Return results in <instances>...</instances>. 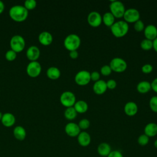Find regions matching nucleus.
Instances as JSON below:
<instances>
[{
    "label": "nucleus",
    "mask_w": 157,
    "mask_h": 157,
    "mask_svg": "<svg viewBox=\"0 0 157 157\" xmlns=\"http://www.w3.org/2000/svg\"><path fill=\"white\" fill-rule=\"evenodd\" d=\"M149 139H150V137H148L145 134H141L138 137L137 143L139 144V145H140L141 146H145L148 144Z\"/></svg>",
    "instance_id": "c85d7f7f"
},
{
    "label": "nucleus",
    "mask_w": 157,
    "mask_h": 157,
    "mask_svg": "<svg viewBox=\"0 0 157 157\" xmlns=\"http://www.w3.org/2000/svg\"><path fill=\"white\" fill-rule=\"evenodd\" d=\"M110 12L115 18H123L126 9L124 4L119 1H113L109 6Z\"/></svg>",
    "instance_id": "20e7f679"
},
{
    "label": "nucleus",
    "mask_w": 157,
    "mask_h": 157,
    "mask_svg": "<svg viewBox=\"0 0 157 157\" xmlns=\"http://www.w3.org/2000/svg\"><path fill=\"white\" fill-rule=\"evenodd\" d=\"M2 117V112H0V121L1 120Z\"/></svg>",
    "instance_id": "a18cd8bd"
},
{
    "label": "nucleus",
    "mask_w": 157,
    "mask_h": 157,
    "mask_svg": "<svg viewBox=\"0 0 157 157\" xmlns=\"http://www.w3.org/2000/svg\"><path fill=\"white\" fill-rule=\"evenodd\" d=\"M154 147L157 149V139L154 142Z\"/></svg>",
    "instance_id": "c03bdc74"
},
{
    "label": "nucleus",
    "mask_w": 157,
    "mask_h": 157,
    "mask_svg": "<svg viewBox=\"0 0 157 157\" xmlns=\"http://www.w3.org/2000/svg\"><path fill=\"white\" fill-rule=\"evenodd\" d=\"M69 56L71 59H77L78 56V53L77 50H73V51L69 52Z\"/></svg>",
    "instance_id": "a19ab883"
},
{
    "label": "nucleus",
    "mask_w": 157,
    "mask_h": 157,
    "mask_svg": "<svg viewBox=\"0 0 157 157\" xmlns=\"http://www.w3.org/2000/svg\"><path fill=\"white\" fill-rule=\"evenodd\" d=\"M40 52L39 48L36 45H31L28 48L26 52V57L31 61H37L39 58Z\"/></svg>",
    "instance_id": "ddd939ff"
},
{
    "label": "nucleus",
    "mask_w": 157,
    "mask_h": 157,
    "mask_svg": "<svg viewBox=\"0 0 157 157\" xmlns=\"http://www.w3.org/2000/svg\"><path fill=\"white\" fill-rule=\"evenodd\" d=\"M91 80L94 81V82L100 80V74L98 71H93L90 73Z\"/></svg>",
    "instance_id": "4c0bfd02"
},
{
    "label": "nucleus",
    "mask_w": 157,
    "mask_h": 157,
    "mask_svg": "<svg viewBox=\"0 0 157 157\" xmlns=\"http://www.w3.org/2000/svg\"><path fill=\"white\" fill-rule=\"evenodd\" d=\"M4 8H5L4 3L3 2V1H2L1 0H0V14L4 11Z\"/></svg>",
    "instance_id": "37998d69"
},
{
    "label": "nucleus",
    "mask_w": 157,
    "mask_h": 157,
    "mask_svg": "<svg viewBox=\"0 0 157 157\" xmlns=\"http://www.w3.org/2000/svg\"><path fill=\"white\" fill-rule=\"evenodd\" d=\"M91 141V138L89 133L86 131H81L77 136L78 144L83 147L88 146Z\"/></svg>",
    "instance_id": "2eb2a0df"
},
{
    "label": "nucleus",
    "mask_w": 157,
    "mask_h": 157,
    "mask_svg": "<svg viewBox=\"0 0 157 157\" xmlns=\"http://www.w3.org/2000/svg\"><path fill=\"white\" fill-rule=\"evenodd\" d=\"M17 57V53L12 50V49H10L7 50L5 54V58L7 61H12L15 59Z\"/></svg>",
    "instance_id": "473e14b6"
},
{
    "label": "nucleus",
    "mask_w": 157,
    "mask_h": 157,
    "mask_svg": "<svg viewBox=\"0 0 157 157\" xmlns=\"http://www.w3.org/2000/svg\"><path fill=\"white\" fill-rule=\"evenodd\" d=\"M101 74L104 76H109L112 74V69L109 65H104L101 67Z\"/></svg>",
    "instance_id": "f704fd0d"
},
{
    "label": "nucleus",
    "mask_w": 157,
    "mask_h": 157,
    "mask_svg": "<svg viewBox=\"0 0 157 157\" xmlns=\"http://www.w3.org/2000/svg\"><path fill=\"white\" fill-rule=\"evenodd\" d=\"M73 107L77 113H84L88 110V105L86 101L83 100H79L75 102Z\"/></svg>",
    "instance_id": "5701e85b"
},
{
    "label": "nucleus",
    "mask_w": 157,
    "mask_h": 157,
    "mask_svg": "<svg viewBox=\"0 0 157 157\" xmlns=\"http://www.w3.org/2000/svg\"><path fill=\"white\" fill-rule=\"evenodd\" d=\"M38 40L42 45H49L53 42V36L48 31H42L39 34Z\"/></svg>",
    "instance_id": "a211bd4d"
},
{
    "label": "nucleus",
    "mask_w": 157,
    "mask_h": 157,
    "mask_svg": "<svg viewBox=\"0 0 157 157\" xmlns=\"http://www.w3.org/2000/svg\"><path fill=\"white\" fill-rule=\"evenodd\" d=\"M59 101L61 104L66 107H73L76 102V97L74 93L70 91H66L61 93L59 98Z\"/></svg>",
    "instance_id": "0eeeda50"
},
{
    "label": "nucleus",
    "mask_w": 157,
    "mask_h": 157,
    "mask_svg": "<svg viewBox=\"0 0 157 157\" xmlns=\"http://www.w3.org/2000/svg\"><path fill=\"white\" fill-rule=\"evenodd\" d=\"M2 124L6 127H11L15 123V115L10 112H6L2 114L1 118Z\"/></svg>",
    "instance_id": "6ab92c4d"
},
{
    "label": "nucleus",
    "mask_w": 157,
    "mask_h": 157,
    "mask_svg": "<svg viewBox=\"0 0 157 157\" xmlns=\"http://www.w3.org/2000/svg\"><path fill=\"white\" fill-rule=\"evenodd\" d=\"M149 106L153 112L157 113V96H153L150 98L149 101Z\"/></svg>",
    "instance_id": "c756f323"
},
{
    "label": "nucleus",
    "mask_w": 157,
    "mask_h": 157,
    "mask_svg": "<svg viewBox=\"0 0 157 157\" xmlns=\"http://www.w3.org/2000/svg\"><path fill=\"white\" fill-rule=\"evenodd\" d=\"M140 45L143 50L148 51L153 48V41L147 39H144L141 41Z\"/></svg>",
    "instance_id": "cd10ccee"
},
{
    "label": "nucleus",
    "mask_w": 157,
    "mask_h": 157,
    "mask_svg": "<svg viewBox=\"0 0 157 157\" xmlns=\"http://www.w3.org/2000/svg\"><path fill=\"white\" fill-rule=\"evenodd\" d=\"M42 67L37 61H30L26 66V73L31 77H36L40 74Z\"/></svg>",
    "instance_id": "9d476101"
},
{
    "label": "nucleus",
    "mask_w": 157,
    "mask_h": 157,
    "mask_svg": "<svg viewBox=\"0 0 157 157\" xmlns=\"http://www.w3.org/2000/svg\"><path fill=\"white\" fill-rule=\"evenodd\" d=\"M140 12L138 10L134 8H129L126 9L123 17V18H124V21H126L127 23H134L135 22L140 20Z\"/></svg>",
    "instance_id": "1a4fd4ad"
},
{
    "label": "nucleus",
    "mask_w": 157,
    "mask_h": 157,
    "mask_svg": "<svg viewBox=\"0 0 157 157\" xmlns=\"http://www.w3.org/2000/svg\"><path fill=\"white\" fill-rule=\"evenodd\" d=\"M110 31L113 36L121 38L125 36L129 31V25L124 20L115 21L110 27Z\"/></svg>",
    "instance_id": "f03ea898"
},
{
    "label": "nucleus",
    "mask_w": 157,
    "mask_h": 157,
    "mask_svg": "<svg viewBox=\"0 0 157 157\" xmlns=\"http://www.w3.org/2000/svg\"><path fill=\"white\" fill-rule=\"evenodd\" d=\"M25 7L29 11L34 9L37 6V2L36 0H26L24 2Z\"/></svg>",
    "instance_id": "7c9ffc66"
},
{
    "label": "nucleus",
    "mask_w": 157,
    "mask_h": 157,
    "mask_svg": "<svg viewBox=\"0 0 157 157\" xmlns=\"http://www.w3.org/2000/svg\"><path fill=\"white\" fill-rule=\"evenodd\" d=\"M153 67L152 65H151L150 64H145L143 65L141 68L142 72L145 74L151 73L153 71Z\"/></svg>",
    "instance_id": "c9c22d12"
},
{
    "label": "nucleus",
    "mask_w": 157,
    "mask_h": 157,
    "mask_svg": "<svg viewBox=\"0 0 157 157\" xmlns=\"http://www.w3.org/2000/svg\"><path fill=\"white\" fill-rule=\"evenodd\" d=\"M46 74L47 77L52 80H56L61 75L60 70L55 66H51L47 69Z\"/></svg>",
    "instance_id": "393cba45"
},
{
    "label": "nucleus",
    "mask_w": 157,
    "mask_h": 157,
    "mask_svg": "<svg viewBox=\"0 0 157 157\" xmlns=\"http://www.w3.org/2000/svg\"><path fill=\"white\" fill-rule=\"evenodd\" d=\"M115 18L110 12H105L102 16V23L107 27L110 28L115 22Z\"/></svg>",
    "instance_id": "a878e982"
},
{
    "label": "nucleus",
    "mask_w": 157,
    "mask_h": 157,
    "mask_svg": "<svg viewBox=\"0 0 157 157\" xmlns=\"http://www.w3.org/2000/svg\"><path fill=\"white\" fill-rule=\"evenodd\" d=\"M151 90L157 93V77L155 78L151 82Z\"/></svg>",
    "instance_id": "ea45409f"
},
{
    "label": "nucleus",
    "mask_w": 157,
    "mask_h": 157,
    "mask_svg": "<svg viewBox=\"0 0 157 157\" xmlns=\"http://www.w3.org/2000/svg\"><path fill=\"white\" fill-rule=\"evenodd\" d=\"M87 22L88 25L93 28L99 27L102 23L101 15L96 11L89 13L87 17Z\"/></svg>",
    "instance_id": "9b49d317"
},
{
    "label": "nucleus",
    "mask_w": 157,
    "mask_h": 157,
    "mask_svg": "<svg viewBox=\"0 0 157 157\" xmlns=\"http://www.w3.org/2000/svg\"><path fill=\"white\" fill-rule=\"evenodd\" d=\"M78 125L80 129L86 130L90 127V121L86 118H83V119H82L81 120L79 121Z\"/></svg>",
    "instance_id": "2f4dec72"
},
{
    "label": "nucleus",
    "mask_w": 157,
    "mask_h": 157,
    "mask_svg": "<svg viewBox=\"0 0 157 157\" xmlns=\"http://www.w3.org/2000/svg\"><path fill=\"white\" fill-rule=\"evenodd\" d=\"M138 111V107L137 104L133 101H129L126 103L124 106V112L129 117L134 116Z\"/></svg>",
    "instance_id": "f3484780"
},
{
    "label": "nucleus",
    "mask_w": 157,
    "mask_h": 157,
    "mask_svg": "<svg viewBox=\"0 0 157 157\" xmlns=\"http://www.w3.org/2000/svg\"><path fill=\"white\" fill-rule=\"evenodd\" d=\"M107 89L114 90L117 86V82L113 79H110L106 82Z\"/></svg>",
    "instance_id": "e433bc0d"
},
{
    "label": "nucleus",
    "mask_w": 157,
    "mask_h": 157,
    "mask_svg": "<svg viewBox=\"0 0 157 157\" xmlns=\"http://www.w3.org/2000/svg\"><path fill=\"white\" fill-rule=\"evenodd\" d=\"M107 88L106 85V82L103 80H99L93 84V90L96 94L101 95L105 93Z\"/></svg>",
    "instance_id": "dca6fc26"
},
{
    "label": "nucleus",
    "mask_w": 157,
    "mask_h": 157,
    "mask_svg": "<svg viewBox=\"0 0 157 157\" xmlns=\"http://www.w3.org/2000/svg\"><path fill=\"white\" fill-rule=\"evenodd\" d=\"M64 115L67 120H73L77 117V113L73 107H67L65 109L64 112Z\"/></svg>",
    "instance_id": "bb28decb"
},
{
    "label": "nucleus",
    "mask_w": 157,
    "mask_h": 157,
    "mask_svg": "<svg viewBox=\"0 0 157 157\" xmlns=\"http://www.w3.org/2000/svg\"><path fill=\"white\" fill-rule=\"evenodd\" d=\"M64 131L66 134L71 137H77L79 133L81 132L78 124L73 122L68 123L64 127Z\"/></svg>",
    "instance_id": "f8f14e48"
},
{
    "label": "nucleus",
    "mask_w": 157,
    "mask_h": 157,
    "mask_svg": "<svg viewBox=\"0 0 157 157\" xmlns=\"http://www.w3.org/2000/svg\"><path fill=\"white\" fill-rule=\"evenodd\" d=\"M98 153L102 157H107L112 151L110 145L106 142H102L99 144L97 148Z\"/></svg>",
    "instance_id": "aec40b11"
},
{
    "label": "nucleus",
    "mask_w": 157,
    "mask_h": 157,
    "mask_svg": "<svg viewBox=\"0 0 157 157\" xmlns=\"http://www.w3.org/2000/svg\"><path fill=\"white\" fill-rule=\"evenodd\" d=\"M64 46L69 52L77 50L80 46L81 39L76 34H70L64 39Z\"/></svg>",
    "instance_id": "7ed1b4c3"
},
{
    "label": "nucleus",
    "mask_w": 157,
    "mask_h": 157,
    "mask_svg": "<svg viewBox=\"0 0 157 157\" xmlns=\"http://www.w3.org/2000/svg\"><path fill=\"white\" fill-rule=\"evenodd\" d=\"M134 29L137 32H141L144 31L145 29V25L144 22L140 20H139L138 21L135 22L134 23Z\"/></svg>",
    "instance_id": "72a5a7b5"
},
{
    "label": "nucleus",
    "mask_w": 157,
    "mask_h": 157,
    "mask_svg": "<svg viewBox=\"0 0 157 157\" xmlns=\"http://www.w3.org/2000/svg\"><path fill=\"white\" fill-rule=\"evenodd\" d=\"M144 33L145 39L153 41L157 37V28L153 25H148L145 27Z\"/></svg>",
    "instance_id": "4468645a"
},
{
    "label": "nucleus",
    "mask_w": 157,
    "mask_h": 157,
    "mask_svg": "<svg viewBox=\"0 0 157 157\" xmlns=\"http://www.w3.org/2000/svg\"><path fill=\"white\" fill-rule=\"evenodd\" d=\"M13 134L14 137L18 140H23L26 136V131L21 126H17L13 128Z\"/></svg>",
    "instance_id": "4be33fe9"
},
{
    "label": "nucleus",
    "mask_w": 157,
    "mask_h": 157,
    "mask_svg": "<svg viewBox=\"0 0 157 157\" xmlns=\"http://www.w3.org/2000/svg\"><path fill=\"white\" fill-rule=\"evenodd\" d=\"M109 66L112 71L121 73L123 72L127 69V63L124 59L120 57L113 58L110 62Z\"/></svg>",
    "instance_id": "423d86ee"
},
{
    "label": "nucleus",
    "mask_w": 157,
    "mask_h": 157,
    "mask_svg": "<svg viewBox=\"0 0 157 157\" xmlns=\"http://www.w3.org/2000/svg\"><path fill=\"white\" fill-rule=\"evenodd\" d=\"M74 80L79 86L87 85L91 81L90 72L86 70L80 71L75 74Z\"/></svg>",
    "instance_id": "6e6552de"
},
{
    "label": "nucleus",
    "mask_w": 157,
    "mask_h": 157,
    "mask_svg": "<svg viewBox=\"0 0 157 157\" xmlns=\"http://www.w3.org/2000/svg\"><path fill=\"white\" fill-rule=\"evenodd\" d=\"M153 48L157 53V37L153 40Z\"/></svg>",
    "instance_id": "79ce46f5"
},
{
    "label": "nucleus",
    "mask_w": 157,
    "mask_h": 157,
    "mask_svg": "<svg viewBox=\"0 0 157 157\" xmlns=\"http://www.w3.org/2000/svg\"><path fill=\"white\" fill-rule=\"evenodd\" d=\"M144 134L148 137H152L157 135V124L155 123H148L144 128Z\"/></svg>",
    "instance_id": "412c9836"
},
{
    "label": "nucleus",
    "mask_w": 157,
    "mask_h": 157,
    "mask_svg": "<svg viewBox=\"0 0 157 157\" xmlns=\"http://www.w3.org/2000/svg\"><path fill=\"white\" fill-rule=\"evenodd\" d=\"M151 90V83L148 81H141L137 85V90L140 94H146Z\"/></svg>",
    "instance_id": "b1692460"
},
{
    "label": "nucleus",
    "mask_w": 157,
    "mask_h": 157,
    "mask_svg": "<svg viewBox=\"0 0 157 157\" xmlns=\"http://www.w3.org/2000/svg\"><path fill=\"white\" fill-rule=\"evenodd\" d=\"M107 157H123V155L119 150H112Z\"/></svg>",
    "instance_id": "58836bf2"
},
{
    "label": "nucleus",
    "mask_w": 157,
    "mask_h": 157,
    "mask_svg": "<svg viewBox=\"0 0 157 157\" xmlns=\"http://www.w3.org/2000/svg\"><path fill=\"white\" fill-rule=\"evenodd\" d=\"M10 46L12 50L16 53L23 50L25 47V40L24 37L20 34L13 36L10 40Z\"/></svg>",
    "instance_id": "39448f33"
},
{
    "label": "nucleus",
    "mask_w": 157,
    "mask_h": 157,
    "mask_svg": "<svg viewBox=\"0 0 157 157\" xmlns=\"http://www.w3.org/2000/svg\"><path fill=\"white\" fill-rule=\"evenodd\" d=\"M10 17L15 21H25L28 16V10L23 5L16 4L10 7L9 11Z\"/></svg>",
    "instance_id": "f257e3e1"
}]
</instances>
